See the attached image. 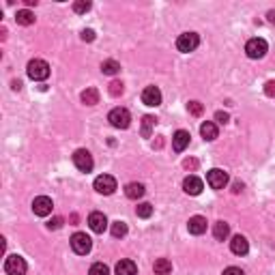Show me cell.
Wrapping results in <instances>:
<instances>
[{"label": "cell", "mask_w": 275, "mask_h": 275, "mask_svg": "<svg viewBox=\"0 0 275 275\" xmlns=\"http://www.w3.org/2000/svg\"><path fill=\"white\" fill-rule=\"evenodd\" d=\"M183 166L187 168V170H196V168H198V161H196V159H185Z\"/></svg>", "instance_id": "37"}, {"label": "cell", "mask_w": 275, "mask_h": 275, "mask_svg": "<svg viewBox=\"0 0 275 275\" xmlns=\"http://www.w3.org/2000/svg\"><path fill=\"white\" fill-rule=\"evenodd\" d=\"M73 163H75V168H78L80 172H91L93 166H95V161H93V155L88 153L86 148H78L73 153Z\"/></svg>", "instance_id": "7"}, {"label": "cell", "mask_w": 275, "mask_h": 275, "mask_svg": "<svg viewBox=\"0 0 275 275\" xmlns=\"http://www.w3.org/2000/svg\"><path fill=\"white\" fill-rule=\"evenodd\" d=\"M232 191H235V194L243 191V183H235V185H232Z\"/></svg>", "instance_id": "38"}, {"label": "cell", "mask_w": 275, "mask_h": 275, "mask_svg": "<svg viewBox=\"0 0 275 275\" xmlns=\"http://www.w3.org/2000/svg\"><path fill=\"white\" fill-rule=\"evenodd\" d=\"M60 226H63V217H54V219L47 222V228H50V230H58Z\"/></svg>", "instance_id": "32"}, {"label": "cell", "mask_w": 275, "mask_h": 275, "mask_svg": "<svg viewBox=\"0 0 275 275\" xmlns=\"http://www.w3.org/2000/svg\"><path fill=\"white\" fill-rule=\"evenodd\" d=\"M82 41H95V30H91V28H86V30H82Z\"/></svg>", "instance_id": "33"}, {"label": "cell", "mask_w": 275, "mask_h": 275, "mask_svg": "<svg viewBox=\"0 0 275 275\" xmlns=\"http://www.w3.org/2000/svg\"><path fill=\"white\" fill-rule=\"evenodd\" d=\"M26 71H28V78L34 80V82H43V80L50 78V65H47L45 60H41V58L30 60Z\"/></svg>", "instance_id": "1"}, {"label": "cell", "mask_w": 275, "mask_h": 275, "mask_svg": "<svg viewBox=\"0 0 275 275\" xmlns=\"http://www.w3.org/2000/svg\"><path fill=\"white\" fill-rule=\"evenodd\" d=\"M202 187H204V183L198 176H187L183 181V189H185V194H189V196H198L202 191Z\"/></svg>", "instance_id": "14"}, {"label": "cell", "mask_w": 275, "mask_h": 275, "mask_svg": "<svg viewBox=\"0 0 275 275\" xmlns=\"http://www.w3.org/2000/svg\"><path fill=\"white\" fill-rule=\"evenodd\" d=\"M101 71L106 73V75H116L121 71V65L116 63V60H103L101 63Z\"/></svg>", "instance_id": "25"}, {"label": "cell", "mask_w": 275, "mask_h": 275, "mask_svg": "<svg viewBox=\"0 0 275 275\" xmlns=\"http://www.w3.org/2000/svg\"><path fill=\"white\" fill-rule=\"evenodd\" d=\"M123 91H125V88H123V82L114 80L112 84H110V95H112V97H119V95H123Z\"/></svg>", "instance_id": "31"}, {"label": "cell", "mask_w": 275, "mask_h": 275, "mask_svg": "<svg viewBox=\"0 0 275 275\" xmlns=\"http://www.w3.org/2000/svg\"><path fill=\"white\" fill-rule=\"evenodd\" d=\"M230 250H232V254H237V256H245V254L250 252V243H247L245 237L237 235V237H232V241H230Z\"/></svg>", "instance_id": "16"}, {"label": "cell", "mask_w": 275, "mask_h": 275, "mask_svg": "<svg viewBox=\"0 0 275 275\" xmlns=\"http://www.w3.org/2000/svg\"><path fill=\"white\" fill-rule=\"evenodd\" d=\"M52 198H47V196H37L32 200V211H34V215H39V217H45V215H50L52 213Z\"/></svg>", "instance_id": "10"}, {"label": "cell", "mask_w": 275, "mask_h": 275, "mask_svg": "<svg viewBox=\"0 0 275 275\" xmlns=\"http://www.w3.org/2000/svg\"><path fill=\"white\" fill-rule=\"evenodd\" d=\"M108 121H110V125L116 129H127L132 125V114H129V110H125V108H114L112 112L108 114Z\"/></svg>", "instance_id": "2"}, {"label": "cell", "mask_w": 275, "mask_h": 275, "mask_svg": "<svg viewBox=\"0 0 275 275\" xmlns=\"http://www.w3.org/2000/svg\"><path fill=\"white\" fill-rule=\"evenodd\" d=\"M198 45H200V37H198L196 32H183V34H178V39H176V47H178V52H183V54L194 52Z\"/></svg>", "instance_id": "3"}, {"label": "cell", "mask_w": 275, "mask_h": 275, "mask_svg": "<svg viewBox=\"0 0 275 275\" xmlns=\"http://www.w3.org/2000/svg\"><path fill=\"white\" fill-rule=\"evenodd\" d=\"M88 275H110V269H108V265H103V263H95L91 267V271H88Z\"/></svg>", "instance_id": "28"}, {"label": "cell", "mask_w": 275, "mask_h": 275, "mask_svg": "<svg viewBox=\"0 0 275 275\" xmlns=\"http://www.w3.org/2000/svg\"><path fill=\"white\" fill-rule=\"evenodd\" d=\"M142 103L148 108H157L161 103V91L157 86H146L142 91Z\"/></svg>", "instance_id": "11"}, {"label": "cell", "mask_w": 275, "mask_h": 275, "mask_svg": "<svg viewBox=\"0 0 275 275\" xmlns=\"http://www.w3.org/2000/svg\"><path fill=\"white\" fill-rule=\"evenodd\" d=\"M224 275H245L243 271L239 269V267H228V269L224 271Z\"/></svg>", "instance_id": "36"}, {"label": "cell", "mask_w": 275, "mask_h": 275, "mask_svg": "<svg viewBox=\"0 0 275 275\" xmlns=\"http://www.w3.org/2000/svg\"><path fill=\"white\" fill-rule=\"evenodd\" d=\"M157 125V119H155V116H144V119H142V136L144 138H150V132H153V127Z\"/></svg>", "instance_id": "24"}, {"label": "cell", "mask_w": 275, "mask_h": 275, "mask_svg": "<svg viewBox=\"0 0 275 275\" xmlns=\"http://www.w3.org/2000/svg\"><path fill=\"white\" fill-rule=\"evenodd\" d=\"M265 93L269 95V97H275V82H267V84H265Z\"/></svg>", "instance_id": "35"}, {"label": "cell", "mask_w": 275, "mask_h": 275, "mask_svg": "<svg viewBox=\"0 0 275 275\" xmlns=\"http://www.w3.org/2000/svg\"><path fill=\"white\" fill-rule=\"evenodd\" d=\"M200 134H202V138L204 140H215L217 138V125L215 123H211V121H206V123H202L200 125Z\"/></svg>", "instance_id": "19"}, {"label": "cell", "mask_w": 275, "mask_h": 275, "mask_svg": "<svg viewBox=\"0 0 275 275\" xmlns=\"http://www.w3.org/2000/svg\"><path fill=\"white\" fill-rule=\"evenodd\" d=\"M189 132H185V129H178V132L172 136V148L176 150V153H183L185 148H187V144H189Z\"/></svg>", "instance_id": "13"}, {"label": "cell", "mask_w": 275, "mask_h": 275, "mask_svg": "<svg viewBox=\"0 0 275 275\" xmlns=\"http://www.w3.org/2000/svg\"><path fill=\"white\" fill-rule=\"evenodd\" d=\"M26 269H28V265H26V260L22 256H9L4 260V273L6 275H24Z\"/></svg>", "instance_id": "6"}, {"label": "cell", "mask_w": 275, "mask_h": 275, "mask_svg": "<svg viewBox=\"0 0 275 275\" xmlns=\"http://www.w3.org/2000/svg\"><path fill=\"white\" fill-rule=\"evenodd\" d=\"M125 196L132 198V200H138V198L144 196V185L142 183H129L125 187Z\"/></svg>", "instance_id": "20"}, {"label": "cell", "mask_w": 275, "mask_h": 275, "mask_svg": "<svg viewBox=\"0 0 275 275\" xmlns=\"http://www.w3.org/2000/svg\"><path fill=\"white\" fill-rule=\"evenodd\" d=\"M155 275H170L172 271V263L168 258H159V260H155Z\"/></svg>", "instance_id": "21"}, {"label": "cell", "mask_w": 275, "mask_h": 275, "mask_svg": "<svg viewBox=\"0 0 275 275\" xmlns=\"http://www.w3.org/2000/svg\"><path fill=\"white\" fill-rule=\"evenodd\" d=\"M95 189H97L99 194H103V196L114 194V189H116V178L110 176V174H99L97 178H95Z\"/></svg>", "instance_id": "8"}, {"label": "cell", "mask_w": 275, "mask_h": 275, "mask_svg": "<svg viewBox=\"0 0 275 275\" xmlns=\"http://www.w3.org/2000/svg\"><path fill=\"white\" fill-rule=\"evenodd\" d=\"M187 110H189L191 116H200V114L204 112V106H202L200 101H189V103H187Z\"/></svg>", "instance_id": "29"}, {"label": "cell", "mask_w": 275, "mask_h": 275, "mask_svg": "<svg viewBox=\"0 0 275 275\" xmlns=\"http://www.w3.org/2000/svg\"><path fill=\"white\" fill-rule=\"evenodd\" d=\"M73 11H75V13H86V11H91V2H88V0H78V2H73Z\"/></svg>", "instance_id": "30"}, {"label": "cell", "mask_w": 275, "mask_h": 275, "mask_svg": "<svg viewBox=\"0 0 275 275\" xmlns=\"http://www.w3.org/2000/svg\"><path fill=\"white\" fill-rule=\"evenodd\" d=\"M82 101H84L86 106H95V103H99V91H97V88H86V91L82 93Z\"/></svg>", "instance_id": "23"}, {"label": "cell", "mask_w": 275, "mask_h": 275, "mask_svg": "<svg viewBox=\"0 0 275 275\" xmlns=\"http://www.w3.org/2000/svg\"><path fill=\"white\" fill-rule=\"evenodd\" d=\"M215 121H217V123H222V125H226V123L230 121V116L226 114V112H217V114H215Z\"/></svg>", "instance_id": "34"}, {"label": "cell", "mask_w": 275, "mask_h": 275, "mask_svg": "<svg viewBox=\"0 0 275 275\" xmlns=\"http://www.w3.org/2000/svg\"><path fill=\"white\" fill-rule=\"evenodd\" d=\"M187 230L191 232V235H204L206 232V219L202 215H194V217H189V222H187Z\"/></svg>", "instance_id": "15"}, {"label": "cell", "mask_w": 275, "mask_h": 275, "mask_svg": "<svg viewBox=\"0 0 275 275\" xmlns=\"http://www.w3.org/2000/svg\"><path fill=\"white\" fill-rule=\"evenodd\" d=\"M88 226H91L93 232L101 235V232L108 228V219H106V215H103V213L95 211V213H91V215H88Z\"/></svg>", "instance_id": "12"}, {"label": "cell", "mask_w": 275, "mask_h": 275, "mask_svg": "<svg viewBox=\"0 0 275 275\" xmlns=\"http://www.w3.org/2000/svg\"><path fill=\"white\" fill-rule=\"evenodd\" d=\"M269 22L275 24V11H269Z\"/></svg>", "instance_id": "40"}, {"label": "cell", "mask_w": 275, "mask_h": 275, "mask_svg": "<svg viewBox=\"0 0 275 275\" xmlns=\"http://www.w3.org/2000/svg\"><path fill=\"white\" fill-rule=\"evenodd\" d=\"M136 215H138V217H142V219H148L150 215H153V206H150L148 202L138 204V206H136Z\"/></svg>", "instance_id": "26"}, {"label": "cell", "mask_w": 275, "mask_h": 275, "mask_svg": "<svg viewBox=\"0 0 275 275\" xmlns=\"http://www.w3.org/2000/svg\"><path fill=\"white\" fill-rule=\"evenodd\" d=\"M24 2L28 4V6H37V0H24Z\"/></svg>", "instance_id": "39"}, {"label": "cell", "mask_w": 275, "mask_h": 275, "mask_svg": "<svg viewBox=\"0 0 275 275\" xmlns=\"http://www.w3.org/2000/svg\"><path fill=\"white\" fill-rule=\"evenodd\" d=\"M91 247H93V241L86 232H75L71 237V250L75 254H80V256H84V254L91 252Z\"/></svg>", "instance_id": "4"}, {"label": "cell", "mask_w": 275, "mask_h": 275, "mask_svg": "<svg viewBox=\"0 0 275 275\" xmlns=\"http://www.w3.org/2000/svg\"><path fill=\"white\" fill-rule=\"evenodd\" d=\"M206 183H209L213 189H224L226 185H228V174L219 168H213V170H209V174H206Z\"/></svg>", "instance_id": "9"}, {"label": "cell", "mask_w": 275, "mask_h": 275, "mask_svg": "<svg viewBox=\"0 0 275 275\" xmlns=\"http://www.w3.org/2000/svg\"><path fill=\"white\" fill-rule=\"evenodd\" d=\"M127 235V224L125 222H114L112 224V237L114 239H121Z\"/></svg>", "instance_id": "27"}, {"label": "cell", "mask_w": 275, "mask_h": 275, "mask_svg": "<svg viewBox=\"0 0 275 275\" xmlns=\"http://www.w3.org/2000/svg\"><path fill=\"white\" fill-rule=\"evenodd\" d=\"M213 237H215L217 241H226V239L230 237V224L217 222L215 226H213Z\"/></svg>", "instance_id": "18"}, {"label": "cell", "mask_w": 275, "mask_h": 275, "mask_svg": "<svg viewBox=\"0 0 275 275\" xmlns=\"http://www.w3.org/2000/svg\"><path fill=\"white\" fill-rule=\"evenodd\" d=\"M138 273V267L134 260H121L116 265V275H136Z\"/></svg>", "instance_id": "17"}, {"label": "cell", "mask_w": 275, "mask_h": 275, "mask_svg": "<svg viewBox=\"0 0 275 275\" xmlns=\"http://www.w3.org/2000/svg\"><path fill=\"white\" fill-rule=\"evenodd\" d=\"M267 50H269V45H267V41L265 39H260V37H254L247 41V45H245V54L250 58H263Z\"/></svg>", "instance_id": "5"}, {"label": "cell", "mask_w": 275, "mask_h": 275, "mask_svg": "<svg viewBox=\"0 0 275 275\" xmlns=\"http://www.w3.org/2000/svg\"><path fill=\"white\" fill-rule=\"evenodd\" d=\"M15 22L22 24V26H30V24H34V13H30L28 9L17 11V13H15Z\"/></svg>", "instance_id": "22"}]
</instances>
